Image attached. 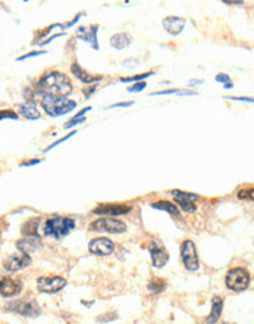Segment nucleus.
Returning <instances> with one entry per match:
<instances>
[{
    "instance_id": "7",
    "label": "nucleus",
    "mask_w": 254,
    "mask_h": 324,
    "mask_svg": "<svg viewBox=\"0 0 254 324\" xmlns=\"http://www.w3.org/2000/svg\"><path fill=\"white\" fill-rule=\"evenodd\" d=\"M8 309L18 312L25 317H37L40 314V306L36 300L32 299H21L15 300L12 303L8 305Z\"/></svg>"
},
{
    "instance_id": "3",
    "label": "nucleus",
    "mask_w": 254,
    "mask_h": 324,
    "mask_svg": "<svg viewBox=\"0 0 254 324\" xmlns=\"http://www.w3.org/2000/svg\"><path fill=\"white\" fill-rule=\"evenodd\" d=\"M75 221L72 218L65 217H52L43 225V233L46 236H52L54 239H62L70 234V230H74Z\"/></svg>"
},
{
    "instance_id": "12",
    "label": "nucleus",
    "mask_w": 254,
    "mask_h": 324,
    "mask_svg": "<svg viewBox=\"0 0 254 324\" xmlns=\"http://www.w3.org/2000/svg\"><path fill=\"white\" fill-rule=\"evenodd\" d=\"M88 249L97 256H106V255H110L114 252L115 245L108 237H98V239H94L90 242Z\"/></svg>"
},
{
    "instance_id": "19",
    "label": "nucleus",
    "mask_w": 254,
    "mask_h": 324,
    "mask_svg": "<svg viewBox=\"0 0 254 324\" xmlns=\"http://www.w3.org/2000/svg\"><path fill=\"white\" fill-rule=\"evenodd\" d=\"M222 306H224V300L220 296H214L213 302H212V312L208 317V323L213 324L218 323L219 317H220V312H222Z\"/></svg>"
},
{
    "instance_id": "9",
    "label": "nucleus",
    "mask_w": 254,
    "mask_h": 324,
    "mask_svg": "<svg viewBox=\"0 0 254 324\" xmlns=\"http://www.w3.org/2000/svg\"><path fill=\"white\" fill-rule=\"evenodd\" d=\"M31 264V256L28 255V253H14V255H10L6 261H4V264H3V267L8 270V271H18V270H22L25 267H28Z\"/></svg>"
},
{
    "instance_id": "24",
    "label": "nucleus",
    "mask_w": 254,
    "mask_h": 324,
    "mask_svg": "<svg viewBox=\"0 0 254 324\" xmlns=\"http://www.w3.org/2000/svg\"><path fill=\"white\" fill-rule=\"evenodd\" d=\"M166 287V283L163 281V280H159V278H153L152 281H150V284H148V289L152 290V292H162L163 289Z\"/></svg>"
},
{
    "instance_id": "11",
    "label": "nucleus",
    "mask_w": 254,
    "mask_h": 324,
    "mask_svg": "<svg viewBox=\"0 0 254 324\" xmlns=\"http://www.w3.org/2000/svg\"><path fill=\"white\" fill-rule=\"evenodd\" d=\"M22 283L18 278H10V277H2L0 281V293L3 298H10L15 296L21 292Z\"/></svg>"
},
{
    "instance_id": "14",
    "label": "nucleus",
    "mask_w": 254,
    "mask_h": 324,
    "mask_svg": "<svg viewBox=\"0 0 254 324\" xmlns=\"http://www.w3.org/2000/svg\"><path fill=\"white\" fill-rule=\"evenodd\" d=\"M131 209V206L128 205H98L92 212L94 214H100V215H122L126 214Z\"/></svg>"
},
{
    "instance_id": "6",
    "label": "nucleus",
    "mask_w": 254,
    "mask_h": 324,
    "mask_svg": "<svg viewBox=\"0 0 254 324\" xmlns=\"http://www.w3.org/2000/svg\"><path fill=\"white\" fill-rule=\"evenodd\" d=\"M181 256L184 262L185 268L188 271H196L198 270V255H197V248L192 240H185L181 246Z\"/></svg>"
},
{
    "instance_id": "37",
    "label": "nucleus",
    "mask_w": 254,
    "mask_h": 324,
    "mask_svg": "<svg viewBox=\"0 0 254 324\" xmlns=\"http://www.w3.org/2000/svg\"><path fill=\"white\" fill-rule=\"evenodd\" d=\"M232 87V83H226V84H225V89H231Z\"/></svg>"
},
{
    "instance_id": "22",
    "label": "nucleus",
    "mask_w": 254,
    "mask_h": 324,
    "mask_svg": "<svg viewBox=\"0 0 254 324\" xmlns=\"http://www.w3.org/2000/svg\"><path fill=\"white\" fill-rule=\"evenodd\" d=\"M154 209H160V211H166L168 214H170V215H174L175 218H180V211H178V208L174 205V203H170V202H168V200H159V202H156V203H153L152 205Z\"/></svg>"
},
{
    "instance_id": "31",
    "label": "nucleus",
    "mask_w": 254,
    "mask_h": 324,
    "mask_svg": "<svg viewBox=\"0 0 254 324\" xmlns=\"http://www.w3.org/2000/svg\"><path fill=\"white\" fill-rule=\"evenodd\" d=\"M216 81H219V83H225V84H226V83H231V81H230V77H228L226 74H218L216 75Z\"/></svg>"
},
{
    "instance_id": "28",
    "label": "nucleus",
    "mask_w": 254,
    "mask_h": 324,
    "mask_svg": "<svg viewBox=\"0 0 254 324\" xmlns=\"http://www.w3.org/2000/svg\"><path fill=\"white\" fill-rule=\"evenodd\" d=\"M144 87H146V83H144V81H141V83H137V84L131 86V87L128 89V92H131V93H134V92H141Z\"/></svg>"
},
{
    "instance_id": "36",
    "label": "nucleus",
    "mask_w": 254,
    "mask_h": 324,
    "mask_svg": "<svg viewBox=\"0 0 254 324\" xmlns=\"http://www.w3.org/2000/svg\"><path fill=\"white\" fill-rule=\"evenodd\" d=\"M225 5H242V2H226L225 0Z\"/></svg>"
},
{
    "instance_id": "18",
    "label": "nucleus",
    "mask_w": 254,
    "mask_h": 324,
    "mask_svg": "<svg viewBox=\"0 0 254 324\" xmlns=\"http://www.w3.org/2000/svg\"><path fill=\"white\" fill-rule=\"evenodd\" d=\"M16 246L21 249V252L28 253V252H34L36 249H38L42 246V242H40V237H26L24 240H20Z\"/></svg>"
},
{
    "instance_id": "30",
    "label": "nucleus",
    "mask_w": 254,
    "mask_h": 324,
    "mask_svg": "<svg viewBox=\"0 0 254 324\" xmlns=\"http://www.w3.org/2000/svg\"><path fill=\"white\" fill-rule=\"evenodd\" d=\"M72 136H75V131H74V133H70V134H68V136H65L64 139H60V140H58L56 143H53V145H52L50 148H47L46 152H48V150H50V149H53V148H56V146H58V145H60V143H64L65 140H68V139H70V137H72Z\"/></svg>"
},
{
    "instance_id": "34",
    "label": "nucleus",
    "mask_w": 254,
    "mask_h": 324,
    "mask_svg": "<svg viewBox=\"0 0 254 324\" xmlns=\"http://www.w3.org/2000/svg\"><path fill=\"white\" fill-rule=\"evenodd\" d=\"M40 162V159H34V161H28V162H24L22 165L24 167H30V165H36V164H38Z\"/></svg>"
},
{
    "instance_id": "17",
    "label": "nucleus",
    "mask_w": 254,
    "mask_h": 324,
    "mask_svg": "<svg viewBox=\"0 0 254 324\" xmlns=\"http://www.w3.org/2000/svg\"><path fill=\"white\" fill-rule=\"evenodd\" d=\"M76 37L86 40L87 43H92V46L94 49H98V46H97V25H92L88 28H86V27L78 28Z\"/></svg>"
},
{
    "instance_id": "5",
    "label": "nucleus",
    "mask_w": 254,
    "mask_h": 324,
    "mask_svg": "<svg viewBox=\"0 0 254 324\" xmlns=\"http://www.w3.org/2000/svg\"><path fill=\"white\" fill-rule=\"evenodd\" d=\"M90 230L98 233H124L126 225L115 218H100L90 224Z\"/></svg>"
},
{
    "instance_id": "15",
    "label": "nucleus",
    "mask_w": 254,
    "mask_h": 324,
    "mask_svg": "<svg viewBox=\"0 0 254 324\" xmlns=\"http://www.w3.org/2000/svg\"><path fill=\"white\" fill-rule=\"evenodd\" d=\"M185 20L180 18V17H168L163 20V27L164 30L170 34V36H176L184 30Z\"/></svg>"
},
{
    "instance_id": "29",
    "label": "nucleus",
    "mask_w": 254,
    "mask_h": 324,
    "mask_svg": "<svg viewBox=\"0 0 254 324\" xmlns=\"http://www.w3.org/2000/svg\"><path fill=\"white\" fill-rule=\"evenodd\" d=\"M86 121V118H72L70 121H68L66 124H65V128H70V127H74L75 124H80V123H84Z\"/></svg>"
},
{
    "instance_id": "13",
    "label": "nucleus",
    "mask_w": 254,
    "mask_h": 324,
    "mask_svg": "<svg viewBox=\"0 0 254 324\" xmlns=\"http://www.w3.org/2000/svg\"><path fill=\"white\" fill-rule=\"evenodd\" d=\"M172 195L175 198V202L178 205H181V208L186 211V212H194L197 209L194 200L200 199L198 195L194 193H186V192H181V190H172Z\"/></svg>"
},
{
    "instance_id": "10",
    "label": "nucleus",
    "mask_w": 254,
    "mask_h": 324,
    "mask_svg": "<svg viewBox=\"0 0 254 324\" xmlns=\"http://www.w3.org/2000/svg\"><path fill=\"white\" fill-rule=\"evenodd\" d=\"M148 250H150V255H152L153 265L158 267V268H162L169 259V253H168L166 248L163 246L160 242H152L148 245Z\"/></svg>"
},
{
    "instance_id": "2",
    "label": "nucleus",
    "mask_w": 254,
    "mask_h": 324,
    "mask_svg": "<svg viewBox=\"0 0 254 324\" xmlns=\"http://www.w3.org/2000/svg\"><path fill=\"white\" fill-rule=\"evenodd\" d=\"M40 102L43 109L48 115L59 117L66 112H70L74 108H76V102L70 100L66 98H56V96H47V95H40Z\"/></svg>"
},
{
    "instance_id": "1",
    "label": "nucleus",
    "mask_w": 254,
    "mask_h": 324,
    "mask_svg": "<svg viewBox=\"0 0 254 324\" xmlns=\"http://www.w3.org/2000/svg\"><path fill=\"white\" fill-rule=\"evenodd\" d=\"M38 92L47 96H56V98H65L72 92V84L70 78L62 73L53 71L46 74L37 86Z\"/></svg>"
},
{
    "instance_id": "25",
    "label": "nucleus",
    "mask_w": 254,
    "mask_h": 324,
    "mask_svg": "<svg viewBox=\"0 0 254 324\" xmlns=\"http://www.w3.org/2000/svg\"><path fill=\"white\" fill-rule=\"evenodd\" d=\"M240 199H250L254 200V189H244L238 193Z\"/></svg>"
},
{
    "instance_id": "26",
    "label": "nucleus",
    "mask_w": 254,
    "mask_h": 324,
    "mask_svg": "<svg viewBox=\"0 0 254 324\" xmlns=\"http://www.w3.org/2000/svg\"><path fill=\"white\" fill-rule=\"evenodd\" d=\"M154 73H147V74H140L136 75V77H128V78H120V81L122 83H130V81H138V80H144L146 77H150V75H153Z\"/></svg>"
},
{
    "instance_id": "23",
    "label": "nucleus",
    "mask_w": 254,
    "mask_h": 324,
    "mask_svg": "<svg viewBox=\"0 0 254 324\" xmlns=\"http://www.w3.org/2000/svg\"><path fill=\"white\" fill-rule=\"evenodd\" d=\"M38 224H40V220L38 218H34V220H30L28 223H25V225L22 227V234L25 237H38Z\"/></svg>"
},
{
    "instance_id": "21",
    "label": "nucleus",
    "mask_w": 254,
    "mask_h": 324,
    "mask_svg": "<svg viewBox=\"0 0 254 324\" xmlns=\"http://www.w3.org/2000/svg\"><path fill=\"white\" fill-rule=\"evenodd\" d=\"M110 45L116 48V49H125L131 45V36L126 34V33H119V34H115L112 36L110 39Z\"/></svg>"
},
{
    "instance_id": "27",
    "label": "nucleus",
    "mask_w": 254,
    "mask_h": 324,
    "mask_svg": "<svg viewBox=\"0 0 254 324\" xmlns=\"http://www.w3.org/2000/svg\"><path fill=\"white\" fill-rule=\"evenodd\" d=\"M0 118H2V120H4V118L18 120V114H14L12 111H2V114H0Z\"/></svg>"
},
{
    "instance_id": "8",
    "label": "nucleus",
    "mask_w": 254,
    "mask_h": 324,
    "mask_svg": "<svg viewBox=\"0 0 254 324\" xmlns=\"http://www.w3.org/2000/svg\"><path fill=\"white\" fill-rule=\"evenodd\" d=\"M37 286L40 292L44 293H56L62 290L66 286V280L60 275H53V277H38L37 278Z\"/></svg>"
},
{
    "instance_id": "33",
    "label": "nucleus",
    "mask_w": 254,
    "mask_h": 324,
    "mask_svg": "<svg viewBox=\"0 0 254 324\" xmlns=\"http://www.w3.org/2000/svg\"><path fill=\"white\" fill-rule=\"evenodd\" d=\"M132 105V102H122V103H115V105H112L110 108H122V106H131Z\"/></svg>"
},
{
    "instance_id": "35",
    "label": "nucleus",
    "mask_w": 254,
    "mask_h": 324,
    "mask_svg": "<svg viewBox=\"0 0 254 324\" xmlns=\"http://www.w3.org/2000/svg\"><path fill=\"white\" fill-rule=\"evenodd\" d=\"M231 100H242V102H254L253 98H228Z\"/></svg>"
},
{
    "instance_id": "32",
    "label": "nucleus",
    "mask_w": 254,
    "mask_h": 324,
    "mask_svg": "<svg viewBox=\"0 0 254 324\" xmlns=\"http://www.w3.org/2000/svg\"><path fill=\"white\" fill-rule=\"evenodd\" d=\"M43 53H46V52H31V53H28V55H25L22 58H20V61H25V59H28V58H31V56H38V55H43Z\"/></svg>"
},
{
    "instance_id": "38",
    "label": "nucleus",
    "mask_w": 254,
    "mask_h": 324,
    "mask_svg": "<svg viewBox=\"0 0 254 324\" xmlns=\"http://www.w3.org/2000/svg\"><path fill=\"white\" fill-rule=\"evenodd\" d=\"M222 324H232V323H222Z\"/></svg>"
},
{
    "instance_id": "16",
    "label": "nucleus",
    "mask_w": 254,
    "mask_h": 324,
    "mask_svg": "<svg viewBox=\"0 0 254 324\" xmlns=\"http://www.w3.org/2000/svg\"><path fill=\"white\" fill-rule=\"evenodd\" d=\"M18 112L22 117H25L26 120H37V118H40V112L37 109L36 102L32 99L26 100V102H24L21 105H18Z\"/></svg>"
},
{
    "instance_id": "20",
    "label": "nucleus",
    "mask_w": 254,
    "mask_h": 324,
    "mask_svg": "<svg viewBox=\"0 0 254 324\" xmlns=\"http://www.w3.org/2000/svg\"><path fill=\"white\" fill-rule=\"evenodd\" d=\"M70 71H72V74L76 75L81 81H84V83H94V81H100L102 80V77H94V75H90L88 73H86L78 64H72V67H70Z\"/></svg>"
},
{
    "instance_id": "4",
    "label": "nucleus",
    "mask_w": 254,
    "mask_h": 324,
    "mask_svg": "<svg viewBox=\"0 0 254 324\" xmlns=\"http://www.w3.org/2000/svg\"><path fill=\"white\" fill-rule=\"evenodd\" d=\"M225 283L234 292H242L250 284V274L244 268H234L226 274Z\"/></svg>"
}]
</instances>
